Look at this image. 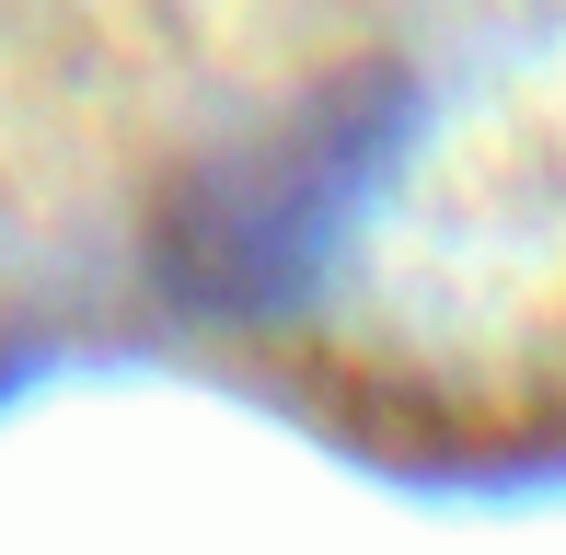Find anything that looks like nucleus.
I'll return each mask as SVG.
<instances>
[{"instance_id": "obj_1", "label": "nucleus", "mask_w": 566, "mask_h": 555, "mask_svg": "<svg viewBox=\"0 0 566 555\" xmlns=\"http://www.w3.org/2000/svg\"><path fill=\"white\" fill-rule=\"evenodd\" d=\"M381 128H394V82H381V70H347V82H324L313 105H290L277 128L231 139L163 220L174 290L220 301V313L277 301L301 266H313V243L347 220V197L370 186Z\"/></svg>"}]
</instances>
